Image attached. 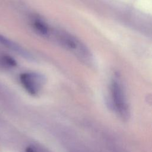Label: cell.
Masks as SVG:
<instances>
[{
	"label": "cell",
	"mask_w": 152,
	"mask_h": 152,
	"mask_svg": "<svg viewBox=\"0 0 152 152\" xmlns=\"http://www.w3.org/2000/svg\"><path fill=\"white\" fill-rule=\"evenodd\" d=\"M46 37L53 40L71 52L83 63L92 65L93 58L90 50L80 40L71 34L50 27Z\"/></svg>",
	"instance_id": "1"
},
{
	"label": "cell",
	"mask_w": 152,
	"mask_h": 152,
	"mask_svg": "<svg viewBox=\"0 0 152 152\" xmlns=\"http://www.w3.org/2000/svg\"><path fill=\"white\" fill-rule=\"evenodd\" d=\"M110 93L112 104L117 113L122 119H127L129 109L125 91L118 77L112 78L110 85Z\"/></svg>",
	"instance_id": "2"
},
{
	"label": "cell",
	"mask_w": 152,
	"mask_h": 152,
	"mask_svg": "<svg viewBox=\"0 0 152 152\" xmlns=\"http://www.w3.org/2000/svg\"><path fill=\"white\" fill-rule=\"evenodd\" d=\"M20 81L23 88L31 95H36L45 82L44 77L39 73L26 72L20 75Z\"/></svg>",
	"instance_id": "3"
},
{
	"label": "cell",
	"mask_w": 152,
	"mask_h": 152,
	"mask_svg": "<svg viewBox=\"0 0 152 152\" xmlns=\"http://www.w3.org/2000/svg\"><path fill=\"white\" fill-rule=\"evenodd\" d=\"M0 44L7 49L17 54L27 60H33L32 54L23 46L4 35L0 34Z\"/></svg>",
	"instance_id": "4"
},
{
	"label": "cell",
	"mask_w": 152,
	"mask_h": 152,
	"mask_svg": "<svg viewBox=\"0 0 152 152\" xmlns=\"http://www.w3.org/2000/svg\"><path fill=\"white\" fill-rule=\"evenodd\" d=\"M31 25L38 34L46 37L50 27L48 23L39 17H33L31 20Z\"/></svg>",
	"instance_id": "5"
},
{
	"label": "cell",
	"mask_w": 152,
	"mask_h": 152,
	"mask_svg": "<svg viewBox=\"0 0 152 152\" xmlns=\"http://www.w3.org/2000/svg\"><path fill=\"white\" fill-rule=\"evenodd\" d=\"M17 65L16 61L10 55L0 51V67L12 68Z\"/></svg>",
	"instance_id": "6"
},
{
	"label": "cell",
	"mask_w": 152,
	"mask_h": 152,
	"mask_svg": "<svg viewBox=\"0 0 152 152\" xmlns=\"http://www.w3.org/2000/svg\"><path fill=\"white\" fill-rule=\"evenodd\" d=\"M26 152H36V151L31 147H28L26 149Z\"/></svg>",
	"instance_id": "7"
}]
</instances>
